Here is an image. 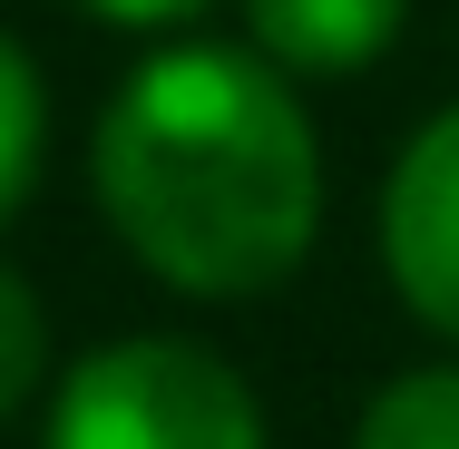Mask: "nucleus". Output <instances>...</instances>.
Here are the masks:
<instances>
[{
    "instance_id": "5",
    "label": "nucleus",
    "mask_w": 459,
    "mask_h": 449,
    "mask_svg": "<svg viewBox=\"0 0 459 449\" xmlns=\"http://www.w3.org/2000/svg\"><path fill=\"white\" fill-rule=\"evenodd\" d=\"M352 449H459V371H401L362 410Z\"/></svg>"
},
{
    "instance_id": "2",
    "label": "nucleus",
    "mask_w": 459,
    "mask_h": 449,
    "mask_svg": "<svg viewBox=\"0 0 459 449\" xmlns=\"http://www.w3.org/2000/svg\"><path fill=\"white\" fill-rule=\"evenodd\" d=\"M49 449H264V410L235 381V361L177 332H137L59 381Z\"/></svg>"
},
{
    "instance_id": "1",
    "label": "nucleus",
    "mask_w": 459,
    "mask_h": 449,
    "mask_svg": "<svg viewBox=\"0 0 459 449\" xmlns=\"http://www.w3.org/2000/svg\"><path fill=\"white\" fill-rule=\"evenodd\" d=\"M98 205L177 293H274L323 225V147L264 59L167 49L98 117Z\"/></svg>"
},
{
    "instance_id": "4",
    "label": "nucleus",
    "mask_w": 459,
    "mask_h": 449,
    "mask_svg": "<svg viewBox=\"0 0 459 449\" xmlns=\"http://www.w3.org/2000/svg\"><path fill=\"white\" fill-rule=\"evenodd\" d=\"M401 10L411 0H245L255 49L274 69H313V79H342V69L381 59L401 39Z\"/></svg>"
},
{
    "instance_id": "8",
    "label": "nucleus",
    "mask_w": 459,
    "mask_h": 449,
    "mask_svg": "<svg viewBox=\"0 0 459 449\" xmlns=\"http://www.w3.org/2000/svg\"><path fill=\"white\" fill-rule=\"evenodd\" d=\"M79 10L117 20V30H177V20H195L205 0H79Z\"/></svg>"
},
{
    "instance_id": "7",
    "label": "nucleus",
    "mask_w": 459,
    "mask_h": 449,
    "mask_svg": "<svg viewBox=\"0 0 459 449\" xmlns=\"http://www.w3.org/2000/svg\"><path fill=\"white\" fill-rule=\"evenodd\" d=\"M39 371H49V323H39L30 283H20V273H0V420L39 391Z\"/></svg>"
},
{
    "instance_id": "3",
    "label": "nucleus",
    "mask_w": 459,
    "mask_h": 449,
    "mask_svg": "<svg viewBox=\"0 0 459 449\" xmlns=\"http://www.w3.org/2000/svg\"><path fill=\"white\" fill-rule=\"evenodd\" d=\"M381 264L401 303L440 342H459V108H440L381 186Z\"/></svg>"
},
{
    "instance_id": "6",
    "label": "nucleus",
    "mask_w": 459,
    "mask_h": 449,
    "mask_svg": "<svg viewBox=\"0 0 459 449\" xmlns=\"http://www.w3.org/2000/svg\"><path fill=\"white\" fill-rule=\"evenodd\" d=\"M39 137H49V108H39V69L0 39V215L30 195L39 177Z\"/></svg>"
}]
</instances>
